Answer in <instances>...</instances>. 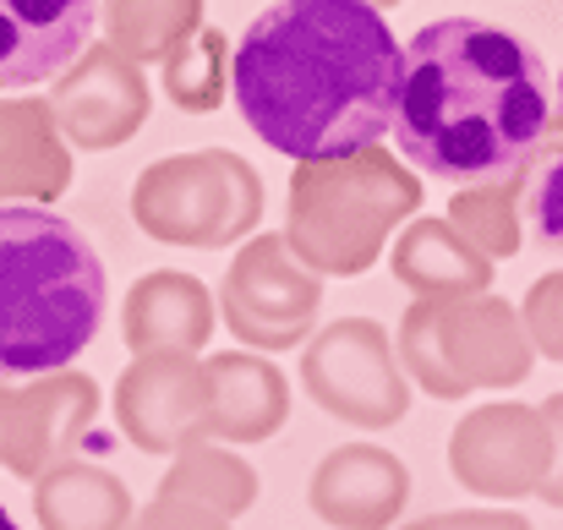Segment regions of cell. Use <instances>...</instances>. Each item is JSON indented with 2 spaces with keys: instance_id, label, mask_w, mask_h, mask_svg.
<instances>
[{
  "instance_id": "22",
  "label": "cell",
  "mask_w": 563,
  "mask_h": 530,
  "mask_svg": "<svg viewBox=\"0 0 563 530\" xmlns=\"http://www.w3.org/2000/svg\"><path fill=\"white\" fill-rule=\"evenodd\" d=\"M165 99L187 115H213L230 93V38L219 27H197L159 60Z\"/></svg>"
},
{
  "instance_id": "32",
  "label": "cell",
  "mask_w": 563,
  "mask_h": 530,
  "mask_svg": "<svg viewBox=\"0 0 563 530\" xmlns=\"http://www.w3.org/2000/svg\"><path fill=\"white\" fill-rule=\"evenodd\" d=\"M405 530H432V526H427V520H416V526H405Z\"/></svg>"
},
{
  "instance_id": "27",
  "label": "cell",
  "mask_w": 563,
  "mask_h": 530,
  "mask_svg": "<svg viewBox=\"0 0 563 530\" xmlns=\"http://www.w3.org/2000/svg\"><path fill=\"white\" fill-rule=\"evenodd\" d=\"M432 530H537L526 515L504 509V504H482V509H449V515H427Z\"/></svg>"
},
{
  "instance_id": "26",
  "label": "cell",
  "mask_w": 563,
  "mask_h": 530,
  "mask_svg": "<svg viewBox=\"0 0 563 530\" xmlns=\"http://www.w3.org/2000/svg\"><path fill=\"white\" fill-rule=\"evenodd\" d=\"M531 219H537V230L563 252V154L542 170L537 191H531Z\"/></svg>"
},
{
  "instance_id": "28",
  "label": "cell",
  "mask_w": 563,
  "mask_h": 530,
  "mask_svg": "<svg viewBox=\"0 0 563 530\" xmlns=\"http://www.w3.org/2000/svg\"><path fill=\"white\" fill-rule=\"evenodd\" d=\"M542 421H548V432H553V471H548V482H542V504H553V509H563V388L542 405Z\"/></svg>"
},
{
  "instance_id": "4",
  "label": "cell",
  "mask_w": 563,
  "mask_h": 530,
  "mask_svg": "<svg viewBox=\"0 0 563 530\" xmlns=\"http://www.w3.org/2000/svg\"><path fill=\"white\" fill-rule=\"evenodd\" d=\"M421 213V176L388 154L383 143L312 159L290 170V208H285V246L318 279H356L377 263L388 235Z\"/></svg>"
},
{
  "instance_id": "16",
  "label": "cell",
  "mask_w": 563,
  "mask_h": 530,
  "mask_svg": "<svg viewBox=\"0 0 563 530\" xmlns=\"http://www.w3.org/2000/svg\"><path fill=\"white\" fill-rule=\"evenodd\" d=\"M71 176L77 165L49 104L33 93H0V202L49 208L55 197H66Z\"/></svg>"
},
{
  "instance_id": "29",
  "label": "cell",
  "mask_w": 563,
  "mask_h": 530,
  "mask_svg": "<svg viewBox=\"0 0 563 530\" xmlns=\"http://www.w3.org/2000/svg\"><path fill=\"white\" fill-rule=\"evenodd\" d=\"M553 126L563 132V71H559V99H553Z\"/></svg>"
},
{
  "instance_id": "17",
  "label": "cell",
  "mask_w": 563,
  "mask_h": 530,
  "mask_svg": "<svg viewBox=\"0 0 563 530\" xmlns=\"http://www.w3.org/2000/svg\"><path fill=\"white\" fill-rule=\"evenodd\" d=\"M213 296L202 279H191L181 268H159V274H143L132 290H126V307H121V334L132 355L148 351H187L197 355L213 340Z\"/></svg>"
},
{
  "instance_id": "20",
  "label": "cell",
  "mask_w": 563,
  "mask_h": 530,
  "mask_svg": "<svg viewBox=\"0 0 563 530\" xmlns=\"http://www.w3.org/2000/svg\"><path fill=\"white\" fill-rule=\"evenodd\" d=\"M159 493L202 504L219 520H241L257 504V471L230 443H191L181 454H170V471H165Z\"/></svg>"
},
{
  "instance_id": "21",
  "label": "cell",
  "mask_w": 563,
  "mask_h": 530,
  "mask_svg": "<svg viewBox=\"0 0 563 530\" xmlns=\"http://www.w3.org/2000/svg\"><path fill=\"white\" fill-rule=\"evenodd\" d=\"M104 44L132 66L165 60L181 38L202 27V0H104Z\"/></svg>"
},
{
  "instance_id": "9",
  "label": "cell",
  "mask_w": 563,
  "mask_h": 530,
  "mask_svg": "<svg viewBox=\"0 0 563 530\" xmlns=\"http://www.w3.org/2000/svg\"><path fill=\"white\" fill-rule=\"evenodd\" d=\"M449 471L471 498L487 504L537 498L553 471V432L542 421V405L493 399L465 410L449 432Z\"/></svg>"
},
{
  "instance_id": "7",
  "label": "cell",
  "mask_w": 563,
  "mask_h": 530,
  "mask_svg": "<svg viewBox=\"0 0 563 530\" xmlns=\"http://www.w3.org/2000/svg\"><path fill=\"white\" fill-rule=\"evenodd\" d=\"M301 383L318 410L362 432H383L410 410V383L394 361V340L373 318H334L318 334H307Z\"/></svg>"
},
{
  "instance_id": "8",
  "label": "cell",
  "mask_w": 563,
  "mask_h": 530,
  "mask_svg": "<svg viewBox=\"0 0 563 530\" xmlns=\"http://www.w3.org/2000/svg\"><path fill=\"white\" fill-rule=\"evenodd\" d=\"M318 307H323V279L290 257L285 235H246L213 301V312L241 340V351L257 355L307 345Z\"/></svg>"
},
{
  "instance_id": "2",
  "label": "cell",
  "mask_w": 563,
  "mask_h": 530,
  "mask_svg": "<svg viewBox=\"0 0 563 530\" xmlns=\"http://www.w3.org/2000/svg\"><path fill=\"white\" fill-rule=\"evenodd\" d=\"M399 159L432 180H515L553 132V82L515 33L443 16L399 49V93L388 121Z\"/></svg>"
},
{
  "instance_id": "19",
  "label": "cell",
  "mask_w": 563,
  "mask_h": 530,
  "mask_svg": "<svg viewBox=\"0 0 563 530\" xmlns=\"http://www.w3.org/2000/svg\"><path fill=\"white\" fill-rule=\"evenodd\" d=\"M33 520L38 530H126L132 493L99 460H60L33 476Z\"/></svg>"
},
{
  "instance_id": "14",
  "label": "cell",
  "mask_w": 563,
  "mask_h": 530,
  "mask_svg": "<svg viewBox=\"0 0 563 530\" xmlns=\"http://www.w3.org/2000/svg\"><path fill=\"white\" fill-rule=\"evenodd\" d=\"M99 0H0V93L55 82L93 44Z\"/></svg>"
},
{
  "instance_id": "11",
  "label": "cell",
  "mask_w": 563,
  "mask_h": 530,
  "mask_svg": "<svg viewBox=\"0 0 563 530\" xmlns=\"http://www.w3.org/2000/svg\"><path fill=\"white\" fill-rule=\"evenodd\" d=\"M49 115L66 137V148H82V154H110L121 143H132L154 110V93H148V77L143 66H132L126 55H115L104 38L88 44L49 88Z\"/></svg>"
},
{
  "instance_id": "23",
  "label": "cell",
  "mask_w": 563,
  "mask_h": 530,
  "mask_svg": "<svg viewBox=\"0 0 563 530\" xmlns=\"http://www.w3.org/2000/svg\"><path fill=\"white\" fill-rule=\"evenodd\" d=\"M443 219H449V224H454L482 257H493V263L515 257L520 241H526V235H520V191H515V180L460 186Z\"/></svg>"
},
{
  "instance_id": "25",
  "label": "cell",
  "mask_w": 563,
  "mask_h": 530,
  "mask_svg": "<svg viewBox=\"0 0 563 530\" xmlns=\"http://www.w3.org/2000/svg\"><path fill=\"white\" fill-rule=\"evenodd\" d=\"M126 530H230V520L208 515L202 504L170 498V493H154L143 509H132V526Z\"/></svg>"
},
{
  "instance_id": "18",
  "label": "cell",
  "mask_w": 563,
  "mask_h": 530,
  "mask_svg": "<svg viewBox=\"0 0 563 530\" xmlns=\"http://www.w3.org/2000/svg\"><path fill=\"white\" fill-rule=\"evenodd\" d=\"M388 268L410 296H482V290H493V257H482L443 213L405 219L394 235Z\"/></svg>"
},
{
  "instance_id": "24",
  "label": "cell",
  "mask_w": 563,
  "mask_h": 530,
  "mask_svg": "<svg viewBox=\"0 0 563 530\" xmlns=\"http://www.w3.org/2000/svg\"><path fill=\"white\" fill-rule=\"evenodd\" d=\"M515 312L526 323L531 351L548 355V361H563V274H542Z\"/></svg>"
},
{
  "instance_id": "10",
  "label": "cell",
  "mask_w": 563,
  "mask_h": 530,
  "mask_svg": "<svg viewBox=\"0 0 563 530\" xmlns=\"http://www.w3.org/2000/svg\"><path fill=\"white\" fill-rule=\"evenodd\" d=\"M99 421V383L77 366L0 383V465L16 482L71 460Z\"/></svg>"
},
{
  "instance_id": "6",
  "label": "cell",
  "mask_w": 563,
  "mask_h": 530,
  "mask_svg": "<svg viewBox=\"0 0 563 530\" xmlns=\"http://www.w3.org/2000/svg\"><path fill=\"white\" fill-rule=\"evenodd\" d=\"M132 219L143 235L187 252L241 246L263 219V176L230 148H197L148 165L132 186Z\"/></svg>"
},
{
  "instance_id": "1",
  "label": "cell",
  "mask_w": 563,
  "mask_h": 530,
  "mask_svg": "<svg viewBox=\"0 0 563 530\" xmlns=\"http://www.w3.org/2000/svg\"><path fill=\"white\" fill-rule=\"evenodd\" d=\"M241 121L285 159H345L383 143L399 38L367 0H279L230 44Z\"/></svg>"
},
{
  "instance_id": "31",
  "label": "cell",
  "mask_w": 563,
  "mask_h": 530,
  "mask_svg": "<svg viewBox=\"0 0 563 530\" xmlns=\"http://www.w3.org/2000/svg\"><path fill=\"white\" fill-rule=\"evenodd\" d=\"M367 5H377V11H388V5H399V0H367Z\"/></svg>"
},
{
  "instance_id": "13",
  "label": "cell",
  "mask_w": 563,
  "mask_h": 530,
  "mask_svg": "<svg viewBox=\"0 0 563 530\" xmlns=\"http://www.w3.org/2000/svg\"><path fill=\"white\" fill-rule=\"evenodd\" d=\"M307 504L334 530H388L410 504V471L383 443H340L318 460Z\"/></svg>"
},
{
  "instance_id": "3",
  "label": "cell",
  "mask_w": 563,
  "mask_h": 530,
  "mask_svg": "<svg viewBox=\"0 0 563 530\" xmlns=\"http://www.w3.org/2000/svg\"><path fill=\"white\" fill-rule=\"evenodd\" d=\"M104 323V263L38 202H0V383L60 372Z\"/></svg>"
},
{
  "instance_id": "12",
  "label": "cell",
  "mask_w": 563,
  "mask_h": 530,
  "mask_svg": "<svg viewBox=\"0 0 563 530\" xmlns=\"http://www.w3.org/2000/svg\"><path fill=\"white\" fill-rule=\"evenodd\" d=\"M115 427L143 454H181L208 443V372L202 355L148 351L115 383Z\"/></svg>"
},
{
  "instance_id": "5",
  "label": "cell",
  "mask_w": 563,
  "mask_h": 530,
  "mask_svg": "<svg viewBox=\"0 0 563 530\" xmlns=\"http://www.w3.org/2000/svg\"><path fill=\"white\" fill-rule=\"evenodd\" d=\"M394 361L405 383L432 399H465L471 388H515L531 377L537 351L526 340L520 312L482 290V296H416L399 318Z\"/></svg>"
},
{
  "instance_id": "15",
  "label": "cell",
  "mask_w": 563,
  "mask_h": 530,
  "mask_svg": "<svg viewBox=\"0 0 563 530\" xmlns=\"http://www.w3.org/2000/svg\"><path fill=\"white\" fill-rule=\"evenodd\" d=\"M208 372V443H268L290 421V383L257 351H219Z\"/></svg>"
},
{
  "instance_id": "30",
  "label": "cell",
  "mask_w": 563,
  "mask_h": 530,
  "mask_svg": "<svg viewBox=\"0 0 563 530\" xmlns=\"http://www.w3.org/2000/svg\"><path fill=\"white\" fill-rule=\"evenodd\" d=\"M0 530H22L16 520H11V509H5V504H0Z\"/></svg>"
}]
</instances>
